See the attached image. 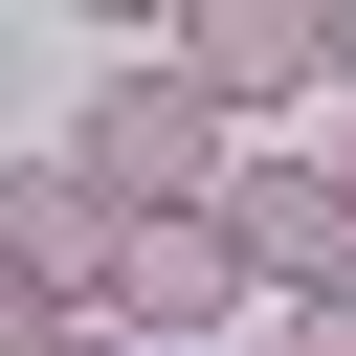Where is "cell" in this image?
I'll list each match as a JSON object with an SVG mask.
<instances>
[{
  "instance_id": "1",
  "label": "cell",
  "mask_w": 356,
  "mask_h": 356,
  "mask_svg": "<svg viewBox=\"0 0 356 356\" xmlns=\"http://www.w3.org/2000/svg\"><path fill=\"white\" fill-rule=\"evenodd\" d=\"M67 156H89V178H111V200H200V178H222V156H245V111H222V89H200V67H178V44H156V67H111V89H89V111H67Z\"/></svg>"
},
{
  "instance_id": "2",
  "label": "cell",
  "mask_w": 356,
  "mask_h": 356,
  "mask_svg": "<svg viewBox=\"0 0 356 356\" xmlns=\"http://www.w3.org/2000/svg\"><path fill=\"white\" fill-rule=\"evenodd\" d=\"M245 289H267V245H245L222 178H200V200H134V245H111V312H134V334H245Z\"/></svg>"
},
{
  "instance_id": "3",
  "label": "cell",
  "mask_w": 356,
  "mask_h": 356,
  "mask_svg": "<svg viewBox=\"0 0 356 356\" xmlns=\"http://www.w3.org/2000/svg\"><path fill=\"white\" fill-rule=\"evenodd\" d=\"M156 44H178L222 111H289V89H334V0H178Z\"/></svg>"
},
{
  "instance_id": "4",
  "label": "cell",
  "mask_w": 356,
  "mask_h": 356,
  "mask_svg": "<svg viewBox=\"0 0 356 356\" xmlns=\"http://www.w3.org/2000/svg\"><path fill=\"white\" fill-rule=\"evenodd\" d=\"M222 200H245L267 289H334V267H356V178H334V156H222Z\"/></svg>"
},
{
  "instance_id": "5",
  "label": "cell",
  "mask_w": 356,
  "mask_h": 356,
  "mask_svg": "<svg viewBox=\"0 0 356 356\" xmlns=\"http://www.w3.org/2000/svg\"><path fill=\"white\" fill-rule=\"evenodd\" d=\"M0 245H22V267H67V289L111 312V245H134V200H111L89 156H44V178H0Z\"/></svg>"
},
{
  "instance_id": "6",
  "label": "cell",
  "mask_w": 356,
  "mask_h": 356,
  "mask_svg": "<svg viewBox=\"0 0 356 356\" xmlns=\"http://www.w3.org/2000/svg\"><path fill=\"white\" fill-rule=\"evenodd\" d=\"M67 334H89V289H67V267H22V245H0V356H67Z\"/></svg>"
},
{
  "instance_id": "7",
  "label": "cell",
  "mask_w": 356,
  "mask_h": 356,
  "mask_svg": "<svg viewBox=\"0 0 356 356\" xmlns=\"http://www.w3.org/2000/svg\"><path fill=\"white\" fill-rule=\"evenodd\" d=\"M267 312H289L267 356H356V267H334V289H267Z\"/></svg>"
},
{
  "instance_id": "8",
  "label": "cell",
  "mask_w": 356,
  "mask_h": 356,
  "mask_svg": "<svg viewBox=\"0 0 356 356\" xmlns=\"http://www.w3.org/2000/svg\"><path fill=\"white\" fill-rule=\"evenodd\" d=\"M67 356H200V334H134V312H89V334H67Z\"/></svg>"
},
{
  "instance_id": "9",
  "label": "cell",
  "mask_w": 356,
  "mask_h": 356,
  "mask_svg": "<svg viewBox=\"0 0 356 356\" xmlns=\"http://www.w3.org/2000/svg\"><path fill=\"white\" fill-rule=\"evenodd\" d=\"M334 111H356V0H334Z\"/></svg>"
},
{
  "instance_id": "10",
  "label": "cell",
  "mask_w": 356,
  "mask_h": 356,
  "mask_svg": "<svg viewBox=\"0 0 356 356\" xmlns=\"http://www.w3.org/2000/svg\"><path fill=\"white\" fill-rule=\"evenodd\" d=\"M67 22H178V0H67Z\"/></svg>"
},
{
  "instance_id": "11",
  "label": "cell",
  "mask_w": 356,
  "mask_h": 356,
  "mask_svg": "<svg viewBox=\"0 0 356 356\" xmlns=\"http://www.w3.org/2000/svg\"><path fill=\"white\" fill-rule=\"evenodd\" d=\"M334 178H356V134H334Z\"/></svg>"
},
{
  "instance_id": "12",
  "label": "cell",
  "mask_w": 356,
  "mask_h": 356,
  "mask_svg": "<svg viewBox=\"0 0 356 356\" xmlns=\"http://www.w3.org/2000/svg\"><path fill=\"white\" fill-rule=\"evenodd\" d=\"M0 89H22V44H0Z\"/></svg>"
}]
</instances>
